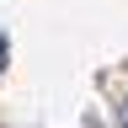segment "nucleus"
I'll return each mask as SVG.
<instances>
[{"mask_svg":"<svg viewBox=\"0 0 128 128\" xmlns=\"http://www.w3.org/2000/svg\"><path fill=\"white\" fill-rule=\"evenodd\" d=\"M6 54H11V43H6V38H0V70H6Z\"/></svg>","mask_w":128,"mask_h":128,"instance_id":"2","label":"nucleus"},{"mask_svg":"<svg viewBox=\"0 0 128 128\" xmlns=\"http://www.w3.org/2000/svg\"><path fill=\"white\" fill-rule=\"evenodd\" d=\"M118 128H128V102H123V107H118Z\"/></svg>","mask_w":128,"mask_h":128,"instance_id":"1","label":"nucleus"}]
</instances>
